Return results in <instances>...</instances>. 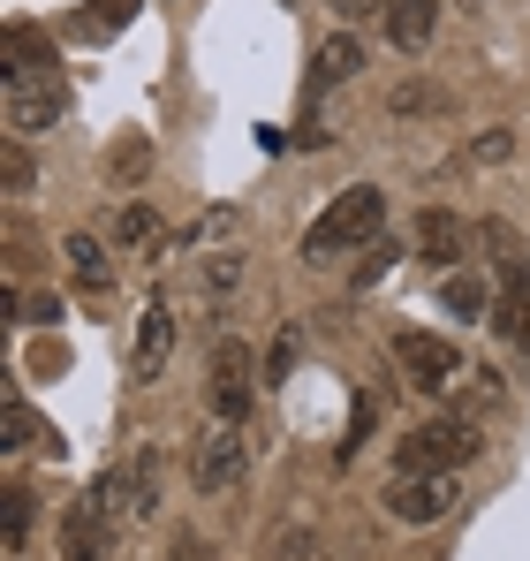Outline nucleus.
I'll list each match as a JSON object with an SVG mask.
<instances>
[{
    "mask_svg": "<svg viewBox=\"0 0 530 561\" xmlns=\"http://www.w3.org/2000/svg\"><path fill=\"white\" fill-rule=\"evenodd\" d=\"M379 228H387V197L371 183H349L326 197V213L303 228V259L319 266V259H349V251H371L379 243Z\"/></svg>",
    "mask_w": 530,
    "mask_h": 561,
    "instance_id": "obj_1",
    "label": "nucleus"
},
{
    "mask_svg": "<svg viewBox=\"0 0 530 561\" xmlns=\"http://www.w3.org/2000/svg\"><path fill=\"white\" fill-rule=\"evenodd\" d=\"M326 8H334V15L356 31V15H371V8H387V0H326Z\"/></svg>",
    "mask_w": 530,
    "mask_h": 561,
    "instance_id": "obj_32",
    "label": "nucleus"
},
{
    "mask_svg": "<svg viewBox=\"0 0 530 561\" xmlns=\"http://www.w3.org/2000/svg\"><path fill=\"white\" fill-rule=\"evenodd\" d=\"M379 15H387V38H394L402 54H425L433 31H440V0H387Z\"/></svg>",
    "mask_w": 530,
    "mask_h": 561,
    "instance_id": "obj_12",
    "label": "nucleus"
},
{
    "mask_svg": "<svg viewBox=\"0 0 530 561\" xmlns=\"http://www.w3.org/2000/svg\"><path fill=\"white\" fill-rule=\"evenodd\" d=\"M175 554L182 561H205V547H197V539H175Z\"/></svg>",
    "mask_w": 530,
    "mask_h": 561,
    "instance_id": "obj_33",
    "label": "nucleus"
},
{
    "mask_svg": "<svg viewBox=\"0 0 530 561\" xmlns=\"http://www.w3.org/2000/svg\"><path fill=\"white\" fill-rule=\"evenodd\" d=\"M394 259H402L394 243H371V251L356 259V288H371V280H387V274H394Z\"/></svg>",
    "mask_w": 530,
    "mask_h": 561,
    "instance_id": "obj_27",
    "label": "nucleus"
},
{
    "mask_svg": "<svg viewBox=\"0 0 530 561\" xmlns=\"http://www.w3.org/2000/svg\"><path fill=\"white\" fill-rule=\"evenodd\" d=\"M387 106H394V114H433V106H440V92H433V84H394V99H387Z\"/></svg>",
    "mask_w": 530,
    "mask_h": 561,
    "instance_id": "obj_28",
    "label": "nucleus"
},
{
    "mask_svg": "<svg viewBox=\"0 0 530 561\" xmlns=\"http://www.w3.org/2000/svg\"><path fill=\"white\" fill-rule=\"evenodd\" d=\"M500 394H508V387H500V373H485V365L454 379V410H462L470 425H477V410H500Z\"/></svg>",
    "mask_w": 530,
    "mask_h": 561,
    "instance_id": "obj_17",
    "label": "nucleus"
},
{
    "mask_svg": "<svg viewBox=\"0 0 530 561\" xmlns=\"http://www.w3.org/2000/svg\"><path fill=\"white\" fill-rule=\"evenodd\" d=\"M394 365L410 373V387H425V394H454V379H462V350L440 342V334H394Z\"/></svg>",
    "mask_w": 530,
    "mask_h": 561,
    "instance_id": "obj_5",
    "label": "nucleus"
},
{
    "mask_svg": "<svg viewBox=\"0 0 530 561\" xmlns=\"http://www.w3.org/2000/svg\"><path fill=\"white\" fill-rule=\"evenodd\" d=\"M61 114H69V84H61V69L0 77V122H8V137H38V129H54Z\"/></svg>",
    "mask_w": 530,
    "mask_h": 561,
    "instance_id": "obj_3",
    "label": "nucleus"
},
{
    "mask_svg": "<svg viewBox=\"0 0 530 561\" xmlns=\"http://www.w3.org/2000/svg\"><path fill=\"white\" fill-rule=\"evenodd\" d=\"M440 304L454 319H493V280L485 274H447L440 280Z\"/></svg>",
    "mask_w": 530,
    "mask_h": 561,
    "instance_id": "obj_15",
    "label": "nucleus"
},
{
    "mask_svg": "<svg viewBox=\"0 0 530 561\" xmlns=\"http://www.w3.org/2000/svg\"><path fill=\"white\" fill-rule=\"evenodd\" d=\"M15 311H23V319H31V327H54V319H61V304H54V296H31V304H23V296H15Z\"/></svg>",
    "mask_w": 530,
    "mask_h": 561,
    "instance_id": "obj_31",
    "label": "nucleus"
},
{
    "mask_svg": "<svg viewBox=\"0 0 530 561\" xmlns=\"http://www.w3.org/2000/svg\"><path fill=\"white\" fill-rule=\"evenodd\" d=\"M61 259H69V280H77L84 296H106V288H114V266H106L99 236H69V243H61Z\"/></svg>",
    "mask_w": 530,
    "mask_h": 561,
    "instance_id": "obj_14",
    "label": "nucleus"
},
{
    "mask_svg": "<svg viewBox=\"0 0 530 561\" xmlns=\"http://www.w3.org/2000/svg\"><path fill=\"white\" fill-rule=\"evenodd\" d=\"M0 183H8V197H31V183H38L31 145H23V137H8V152H0Z\"/></svg>",
    "mask_w": 530,
    "mask_h": 561,
    "instance_id": "obj_22",
    "label": "nucleus"
},
{
    "mask_svg": "<svg viewBox=\"0 0 530 561\" xmlns=\"http://www.w3.org/2000/svg\"><path fill=\"white\" fill-rule=\"evenodd\" d=\"M508 152H516V129H485V137H470V160H477V168H500Z\"/></svg>",
    "mask_w": 530,
    "mask_h": 561,
    "instance_id": "obj_26",
    "label": "nucleus"
},
{
    "mask_svg": "<svg viewBox=\"0 0 530 561\" xmlns=\"http://www.w3.org/2000/svg\"><path fill=\"white\" fill-rule=\"evenodd\" d=\"M114 243H122V251H152V243H168V236H160V213H152V205H122Z\"/></svg>",
    "mask_w": 530,
    "mask_h": 561,
    "instance_id": "obj_20",
    "label": "nucleus"
},
{
    "mask_svg": "<svg viewBox=\"0 0 530 561\" xmlns=\"http://www.w3.org/2000/svg\"><path fill=\"white\" fill-rule=\"evenodd\" d=\"M493 334L516 342V350H530V296H500V304H493Z\"/></svg>",
    "mask_w": 530,
    "mask_h": 561,
    "instance_id": "obj_21",
    "label": "nucleus"
},
{
    "mask_svg": "<svg viewBox=\"0 0 530 561\" xmlns=\"http://www.w3.org/2000/svg\"><path fill=\"white\" fill-rule=\"evenodd\" d=\"M168 357H175V311H168V304H145V319H137V350H129V379L152 387V379L168 373Z\"/></svg>",
    "mask_w": 530,
    "mask_h": 561,
    "instance_id": "obj_10",
    "label": "nucleus"
},
{
    "mask_svg": "<svg viewBox=\"0 0 530 561\" xmlns=\"http://www.w3.org/2000/svg\"><path fill=\"white\" fill-rule=\"evenodd\" d=\"M364 69H371V46L356 31H334V38L311 46V77L303 84H311V99H326V92H342V84H356Z\"/></svg>",
    "mask_w": 530,
    "mask_h": 561,
    "instance_id": "obj_8",
    "label": "nucleus"
},
{
    "mask_svg": "<svg viewBox=\"0 0 530 561\" xmlns=\"http://www.w3.org/2000/svg\"><path fill=\"white\" fill-rule=\"evenodd\" d=\"M470 243H477V228H462L447 205H425V213H417V259H425V266L454 274V266L470 259Z\"/></svg>",
    "mask_w": 530,
    "mask_h": 561,
    "instance_id": "obj_9",
    "label": "nucleus"
},
{
    "mask_svg": "<svg viewBox=\"0 0 530 561\" xmlns=\"http://www.w3.org/2000/svg\"><path fill=\"white\" fill-rule=\"evenodd\" d=\"M228 288H243V251H220V259L205 266V296H212V304H220Z\"/></svg>",
    "mask_w": 530,
    "mask_h": 561,
    "instance_id": "obj_25",
    "label": "nucleus"
},
{
    "mask_svg": "<svg viewBox=\"0 0 530 561\" xmlns=\"http://www.w3.org/2000/svg\"><path fill=\"white\" fill-rule=\"evenodd\" d=\"M477 456V425L470 417H433L417 433L394 440V470H433V478H454V470Z\"/></svg>",
    "mask_w": 530,
    "mask_h": 561,
    "instance_id": "obj_2",
    "label": "nucleus"
},
{
    "mask_svg": "<svg viewBox=\"0 0 530 561\" xmlns=\"http://www.w3.org/2000/svg\"><path fill=\"white\" fill-rule=\"evenodd\" d=\"M288 365H296V327H280V342L265 357V379H288Z\"/></svg>",
    "mask_w": 530,
    "mask_h": 561,
    "instance_id": "obj_30",
    "label": "nucleus"
},
{
    "mask_svg": "<svg viewBox=\"0 0 530 561\" xmlns=\"http://www.w3.org/2000/svg\"><path fill=\"white\" fill-rule=\"evenodd\" d=\"M31 524H38V493H23V485H8V554H23V539H31Z\"/></svg>",
    "mask_w": 530,
    "mask_h": 561,
    "instance_id": "obj_24",
    "label": "nucleus"
},
{
    "mask_svg": "<svg viewBox=\"0 0 530 561\" xmlns=\"http://www.w3.org/2000/svg\"><path fill=\"white\" fill-rule=\"evenodd\" d=\"M106 547H114V524L91 508V493L61 516V561H106Z\"/></svg>",
    "mask_w": 530,
    "mask_h": 561,
    "instance_id": "obj_11",
    "label": "nucleus"
},
{
    "mask_svg": "<svg viewBox=\"0 0 530 561\" xmlns=\"http://www.w3.org/2000/svg\"><path fill=\"white\" fill-rule=\"evenodd\" d=\"M129 478H137V516L160 508V448H137L129 456Z\"/></svg>",
    "mask_w": 530,
    "mask_h": 561,
    "instance_id": "obj_23",
    "label": "nucleus"
},
{
    "mask_svg": "<svg viewBox=\"0 0 530 561\" xmlns=\"http://www.w3.org/2000/svg\"><path fill=\"white\" fill-rule=\"evenodd\" d=\"M243 470H251L243 425H212V433L197 440V456H189V478H197V493H235V485H243Z\"/></svg>",
    "mask_w": 530,
    "mask_h": 561,
    "instance_id": "obj_7",
    "label": "nucleus"
},
{
    "mask_svg": "<svg viewBox=\"0 0 530 561\" xmlns=\"http://www.w3.org/2000/svg\"><path fill=\"white\" fill-rule=\"evenodd\" d=\"M258 379L265 373H251V350L243 342H212V410H220V425H243L251 417V394H258Z\"/></svg>",
    "mask_w": 530,
    "mask_h": 561,
    "instance_id": "obj_6",
    "label": "nucleus"
},
{
    "mask_svg": "<svg viewBox=\"0 0 530 561\" xmlns=\"http://www.w3.org/2000/svg\"><path fill=\"white\" fill-rule=\"evenodd\" d=\"M228 228H235V213H228V205H212L205 220H189L182 236H168V243H160V259H182V251H197V243H220Z\"/></svg>",
    "mask_w": 530,
    "mask_h": 561,
    "instance_id": "obj_19",
    "label": "nucleus"
},
{
    "mask_svg": "<svg viewBox=\"0 0 530 561\" xmlns=\"http://www.w3.org/2000/svg\"><path fill=\"white\" fill-rule=\"evenodd\" d=\"M0 433H8V440H0L8 456H23V448H38V440L54 448V433H38V417H31V402H23L15 387H8V410H0Z\"/></svg>",
    "mask_w": 530,
    "mask_h": 561,
    "instance_id": "obj_16",
    "label": "nucleus"
},
{
    "mask_svg": "<svg viewBox=\"0 0 530 561\" xmlns=\"http://www.w3.org/2000/svg\"><path fill=\"white\" fill-rule=\"evenodd\" d=\"M8 69L0 77H38V69H54V38L38 31V23H8Z\"/></svg>",
    "mask_w": 530,
    "mask_h": 561,
    "instance_id": "obj_13",
    "label": "nucleus"
},
{
    "mask_svg": "<svg viewBox=\"0 0 530 561\" xmlns=\"http://www.w3.org/2000/svg\"><path fill=\"white\" fill-rule=\"evenodd\" d=\"M129 15H137V0H84L69 31H77V38H114V31H122Z\"/></svg>",
    "mask_w": 530,
    "mask_h": 561,
    "instance_id": "obj_18",
    "label": "nucleus"
},
{
    "mask_svg": "<svg viewBox=\"0 0 530 561\" xmlns=\"http://www.w3.org/2000/svg\"><path fill=\"white\" fill-rule=\"evenodd\" d=\"M106 168H114V175H145V168H152V145H145V137H129V145H122Z\"/></svg>",
    "mask_w": 530,
    "mask_h": 561,
    "instance_id": "obj_29",
    "label": "nucleus"
},
{
    "mask_svg": "<svg viewBox=\"0 0 530 561\" xmlns=\"http://www.w3.org/2000/svg\"><path fill=\"white\" fill-rule=\"evenodd\" d=\"M454 501H462V493H454V478H433V470H394V478H387V493H379V508H387L394 524H410V531L440 524Z\"/></svg>",
    "mask_w": 530,
    "mask_h": 561,
    "instance_id": "obj_4",
    "label": "nucleus"
}]
</instances>
